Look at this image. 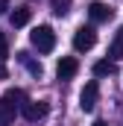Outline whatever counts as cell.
Masks as SVG:
<instances>
[{"label":"cell","mask_w":123,"mask_h":126,"mask_svg":"<svg viewBox=\"0 0 123 126\" xmlns=\"http://www.w3.org/2000/svg\"><path fill=\"white\" fill-rule=\"evenodd\" d=\"M76 70H79V62L73 59V56H64L56 67V73H59V79H73L76 76Z\"/></svg>","instance_id":"obj_6"},{"label":"cell","mask_w":123,"mask_h":126,"mask_svg":"<svg viewBox=\"0 0 123 126\" xmlns=\"http://www.w3.org/2000/svg\"><path fill=\"white\" fill-rule=\"evenodd\" d=\"M9 59V38H6V32H0V62H6Z\"/></svg>","instance_id":"obj_14"},{"label":"cell","mask_w":123,"mask_h":126,"mask_svg":"<svg viewBox=\"0 0 123 126\" xmlns=\"http://www.w3.org/2000/svg\"><path fill=\"white\" fill-rule=\"evenodd\" d=\"M3 97H6L9 103H15V106H24V103H27V94H24L21 88H12V91H6Z\"/></svg>","instance_id":"obj_11"},{"label":"cell","mask_w":123,"mask_h":126,"mask_svg":"<svg viewBox=\"0 0 123 126\" xmlns=\"http://www.w3.org/2000/svg\"><path fill=\"white\" fill-rule=\"evenodd\" d=\"M15 111H18V106L15 103H9L6 97H0V126H9L15 120Z\"/></svg>","instance_id":"obj_7"},{"label":"cell","mask_w":123,"mask_h":126,"mask_svg":"<svg viewBox=\"0 0 123 126\" xmlns=\"http://www.w3.org/2000/svg\"><path fill=\"white\" fill-rule=\"evenodd\" d=\"M50 9H53V15H67L70 12V0H50Z\"/></svg>","instance_id":"obj_13"},{"label":"cell","mask_w":123,"mask_h":126,"mask_svg":"<svg viewBox=\"0 0 123 126\" xmlns=\"http://www.w3.org/2000/svg\"><path fill=\"white\" fill-rule=\"evenodd\" d=\"M30 18H32V9H30V6H18V9L12 12V18H9V21H12V27H27V24H30Z\"/></svg>","instance_id":"obj_8"},{"label":"cell","mask_w":123,"mask_h":126,"mask_svg":"<svg viewBox=\"0 0 123 126\" xmlns=\"http://www.w3.org/2000/svg\"><path fill=\"white\" fill-rule=\"evenodd\" d=\"M114 73V62H108V59H103V62L94 64V76H111Z\"/></svg>","instance_id":"obj_10"},{"label":"cell","mask_w":123,"mask_h":126,"mask_svg":"<svg viewBox=\"0 0 123 126\" xmlns=\"http://www.w3.org/2000/svg\"><path fill=\"white\" fill-rule=\"evenodd\" d=\"M30 41H32V47H35L38 53H50V50L56 47V32L50 30V27H35V30L30 32Z\"/></svg>","instance_id":"obj_1"},{"label":"cell","mask_w":123,"mask_h":126,"mask_svg":"<svg viewBox=\"0 0 123 126\" xmlns=\"http://www.w3.org/2000/svg\"><path fill=\"white\" fill-rule=\"evenodd\" d=\"M97 100H100V85H97V82H88V85L82 88V94H79V109H82V111H94Z\"/></svg>","instance_id":"obj_3"},{"label":"cell","mask_w":123,"mask_h":126,"mask_svg":"<svg viewBox=\"0 0 123 126\" xmlns=\"http://www.w3.org/2000/svg\"><path fill=\"white\" fill-rule=\"evenodd\" d=\"M94 44H97V32H94V27H79L76 35H73V47H76L79 53H85V50H91Z\"/></svg>","instance_id":"obj_2"},{"label":"cell","mask_w":123,"mask_h":126,"mask_svg":"<svg viewBox=\"0 0 123 126\" xmlns=\"http://www.w3.org/2000/svg\"><path fill=\"white\" fill-rule=\"evenodd\" d=\"M94 126H108V123H106V120H94Z\"/></svg>","instance_id":"obj_17"},{"label":"cell","mask_w":123,"mask_h":126,"mask_svg":"<svg viewBox=\"0 0 123 126\" xmlns=\"http://www.w3.org/2000/svg\"><path fill=\"white\" fill-rule=\"evenodd\" d=\"M108 56L117 62V59H123V27L117 30V38L111 41V47H108Z\"/></svg>","instance_id":"obj_9"},{"label":"cell","mask_w":123,"mask_h":126,"mask_svg":"<svg viewBox=\"0 0 123 126\" xmlns=\"http://www.w3.org/2000/svg\"><path fill=\"white\" fill-rule=\"evenodd\" d=\"M18 59L27 64V67H30V73H32V76H41V64H38V62H32V59H30V53H18Z\"/></svg>","instance_id":"obj_12"},{"label":"cell","mask_w":123,"mask_h":126,"mask_svg":"<svg viewBox=\"0 0 123 126\" xmlns=\"http://www.w3.org/2000/svg\"><path fill=\"white\" fill-rule=\"evenodd\" d=\"M88 15H91L94 24H103V21H111L114 18V9L108 6V3H100V0H94L91 6H88Z\"/></svg>","instance_id":"obj_5"},{"label":"cell","mask_w":123,"mask_h":126,"mask_svg":"<svg viewBox=\"0 0 123 126\" xmlns=\"http://www.w3.org/2000/svg\"><path fill=\"white\" fill-rule=\"evenodd\" d=\"M0 79H6V67L3 64H0Z\"/></svg>","instance_id":"obj_16"},{"label":"cell","mask_w":123,"mask_h":126,"mask_svg":"<svg viewBox=\"0 0 123 126\" xmlns=\"http://www.w3.org/2000/svg\"><path fill=\"white\" fill-rule=\"evenodd\" d=\"M6 9H9V0H0V15H3Z\"/></svg>","instance_id":"obj_15"},{"label":"cell","mask_w":123,"mask_h":126,"mask_svg":"<svg viewBox=\"0 0 123 126\" xmlns=\"http://www.w3.org/2000/svg\"><path fill=\"white\" fill-rule=\"evenodd\" d=\"M47 111H50V106H47V103H41V100H38V103L27 100V103L21 106V114H24L27 120H32V123H35V120H41V117H44Z\"/></svg>","instance_id":"obj_4"}]
</instances>
